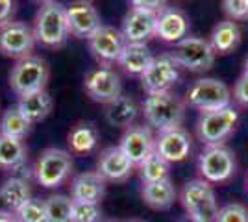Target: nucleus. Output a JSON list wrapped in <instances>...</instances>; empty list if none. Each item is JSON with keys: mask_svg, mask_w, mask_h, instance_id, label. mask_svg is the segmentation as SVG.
I'll return each instance as SVG.
<instances>
[{"mask_svg": "<svg viewBox=\"0 0 248 222\" xmlns=\"http://www.w3.org/2000/svg\"><path fill=\"white\" fill-rule=\"evenodd\" d=\"M186 100H182L172 91L148 95L141 106L146 124L157 133L182 128L186 120Z\"/></svg>", "mask_w": 248, "mask_h": 222, "instance_id": "1", "label": "nucleus"}, {"mask_svg": "<svg viewBox=\"0 0 248 222\" xmlns=\"http://www.w3.org/2000/svg\"><path fill=\"white\" fill-rule=\"evenodd\" d=\"M33 33L37 43L48 48H60L69 39V26H67V11L60 2L50 0L41 4L33 19Z\"/></svg>", "mask_w": 248, "mask_h": 222, "instance_id": "2", "label": "nucleus"}, {"mask_svg": "<svg viewBox=\"0 0 248 222\" xmlns=\"http://www.w3.org/2000/svg\"><path fill=\"white\" fill-rule=\"evenodd\" d=\"M73 174V156L63 148H45L33 167V178L45 189L63 185Z\"/></svg>", "mask_w": 248, "mask_h": 222, "instance_id": "3", "label": "nucleus"}, {"mask_svg": "<svg viewBox=\"0 0 248 222\" xmlns=\"http://www.w3.org/2000/svg\"><path fill=\"white\" fill-rule=\"evenodd\" d=\"M48 76H50L48 63L43 58L31 54L28 58L17 59L15 65L11 67L10 87L17 96L43 91L46 87Z\"/></svg>", "mask_w": 248, "mask_h": 222, "instance_id": "4", "label": "nucleus"}, {"mask_svg": "<svg viewBox=\"0 0 248 222\" xmlns=\"http://www.w3.org/2000/svg\"><path fill=\"white\" fill-rule=\"evenodd\" d=\"M186 104L200 113L222 109L232 106V91L218 78H198L187 89Z\"/></svg>", "mask_w": 248, "mask_h": 222, "instance_id": "5", "label": "nucleus"}, {"mask_svg": "<svg viewBox=\"0 0 248 222\" xmlns=\"http://www.w3.org/2000/svg\"><path fill=\"white\" fill-rule=\"evenodd\" d=\"M237 122L239 113L233 106L215 111H204L197 120V135L206 147L224 145V141L235 132Z\"/></svg>", "mask_w": 248, "mask_h": 222, "instance_id": "6", "label": "nucleus"}, {"mask_svg": "<svg viewBox=\"0 0 248 222\" xmlns=\"http://www.w3.org/2000/svg\"><path fill=\"white\" fill-rule=\"evenodd\" d=\"M170 54L180 69H186L189 73H207L217 58L209 39L198 35H187L186 39L176 43Z\"/></svg>", "mask_w": 248, "mask_h": 222, "instance_id": "7", "label": "nucleus"}, {"mask_svg": "<svg viewBox=\"0 0 248 222\" xmlns=\"http://www.w3.org/2000/svg\"><path fill=\"white\" fill-rule=\"evenodd\" d=\"M237 169L235 154L226 145L206 147L198 156V172L207 183H222L228 181Z\"/></svg>", "mask_w": 248, "mask_h": 222, "instance_id": "8", "label": "nucleus"}, {"mask_svg": "<svg viewBox=\"0 0 248 222\" xmlns=\"http://www.w3.org/2000/svg\"><path fill=\"white\" fill-rule=\"evenodd\" d=\"M180 200L186 207L187 215L198 217L204 222H215L218 213L217 198L211 185L202 178L187 181L182 189Z\"/></svg>", "mask_w": 248, "mask_h": 222, "instance_id": "9", "label": "nucleus"}, {"mask_svg": "<svg viewBox=\"0 0 248 222\" xmlns=\"http://www.w3.org/2000/svg\"><path fill=\"white\" fill-rule=\"evenodd\" d=\"M37 44L33 26L22 21H13L0 26V52L8 58L22 59L31 56Z\"/></svg>", "mask_w": 248, "mask_h": 222, "instance_id": "10", "label": "nucleus"}, {"mask_svg": "<svg viewBox=\"0 0 248 222\" xmlns=\"http://www.w3.org/2000/svg\"><path fill=\"white\" fill-rule=\"evenodd\" d=\"M180 80V65L176 63L172 54H159L155 56L152 65L141 76V85L146 95L155 93H169Z\"/></svg>", "mask_w": 248, "mask_h": 222, "instance_id": "11", "label": "nucleus"}, {"mask_svg": "<svg viewBox=\"0 0 248 222\" xmlns=\"http://www.w3.org/2000/svg\"><path fill=\"white\" fill-rule=\"evenodd\" d=\"M89 52L100 63V67H111L113 63H119L124 48H126V39L121 30L115 26H106L102 24L96 32L87 39Z\"/></svg>", "mask_w": 248, "mask_h": 222, "instance_id": "12", "label": "nucleus"}, {"mask_svg": "<svg viewBox=\"0 0 248 222\" xmlns=\"http://www.w3.org/2000/svg\"><path fill=\"white\" fill-rule=\"evenodd\" d=\"M83 89L93 102L106 106L123 95V82L111 67H96L83 76Z\"/></svg>", "mask_w": 248, "mask_h": 222, "instance_id": "13", "label": "nucleus"}, {"mask_svg": "<svg viewBox=\"0 0 248 222\" xmlns=\"http://www.w3.org/2000/svg\"><path fill=\"white\" fill-rule=\"evenodd\" d=\"M65 11H67L69 33L76 39H89L102 26L100 13L91 2L76 0L71 6H67Z\"/></svg>", "mask_w": 248, "mask_h": 222, "instance_id": "14", "label": "nucleus"}, {"mask_svg": "<svg viewBox=\"0 0 248 222\" xmlns=\"http://www.w3.org/2000/svg\"><path fill=\"white\" fill-rule=\"evenodd\" d=\"M119 147L134 165H139L155 150L154 130L148 124L146 126L137 124V126L128 128V130H124Z\"/></svg>", "mask_w": 248, "mask_h": 222, "instance_id": "15", "label": "nucleus"}, {"mask_svg": "<svg viewBox=\"0 0 248 222\" xmlns=\"http://www.w3.org/2000/svg\"><path fill=\"white\" fill-rule=\"evenodd\" d=\"M155 11L130 8L123 19V32L126 43L130 44H146L155 37Z\"/></svg>", "mask_w": 248, "mask_h": 222, "instance_id": "16", "label": "nucleus"}, {"mask_svg": "<svg viewBox=\"0 0 248 222\" xmlns=\"http://www.w3.org/2000/svg\"><path fill=\"white\" fill-rule=\"evenodd\" d=\"M193 150V139L186 128L167 130L155 135V152L167 163H180L189 158Z\"/></svg>", "mask_w": 248, "mask_h": 222, "instance_id": "17", "label": "nucleus"}, {"mask_svg": "<svg viewBox=\"0 0 248 222\" xmlns=\"http://www.w3.org/2000/svg\"><path fill=\"white\" fill-rule=\"evenodd\" d=\"M189 35V17L184 10L174 6H165L155 17V37L163 43H180Z\"/></svg>", "mask_w": 248, "mask_h": 222, "instance_id": "18", "label": "nucleus"}, {"mask_svg": "<svg viewBox=\"0 0 248 222\" xmlns=\"http://www.w3.org/2000/svg\"><path fill=\"white\" fill-rule=\"evenodd\" d=\"M134 163L128 159L121 147L106 148L98 158V172L106 181H124L134 172Z\"/></svg>", "mask_w": 248, "mask_h": 222, "instance_id": "19", "label": "nucleus"}, {"mask_svg": "<svg viewBox=\"0 0 248 222\" xmlns=\"http://www.w3.org/2000/svg\"><path fill=\"white\" fill-rule=\"evenodd\" d=\"M106 194V180L98 170H87L71 181V198L76 202H93L100 204Z\"/></svg>", "mask_w": 248, "mask_h": 222, "instance_id": "20", "label": "nucleus"}, {"mask_svg": "<svg viewBox=\"0 0 248 222\" xmlns=\"http://www.w3.org/2000/svg\"><path fill=\"white\" fill-rule=\"evenodd\" d=\"M139 113H141V106L137 104V100L134 96L123 93L121 96H117L113 102L106 104L104 117H106L109 126L128 130V128L135 126V120H137Z\"/></svg>", "mask_w": 248, "mask_h": 222, "instance_id": "21", "label": "nucleus"}, {"mask_svg": "<svg viewBox=\"0 0 248 222\" xmlns=\"http://www.w3.org/2000/svg\"><path fill=\"white\" fill-rule=\"evenodd\" d=\"M31 198L30 180L19 176H10L0 185V211L15 213Z\"/></svg>", "mask_w": 248, "mask_h": 222, "instance_id": "22", "label": "nucleus"}, {"mask_svg": "<svg viewBox=\"0 0 248 222\" xmlns=\"http://www.w3.org/2000/svg\"><path fill=\"white\" fill-rule=\"evenodd\" d=\"M52 106H54V102H52V96L46 93V89L19 96V102H17L19 111H21L22 117H24L30 124H35V122L45 120L46 117L50 115Z\"/></svg>", "mask_w": 248, "mask_h": 222, "instance_id": "23", "label": "nucleus"}, {"mask_svg": "<svg viewBox=\"0 0 248 222\" xmlns=\"http://www.w3.org/2000/svg\"><path fill=\"white\" fill-rule=\"evenodd\" d=\"M154 54L146 44H126L123 56L119 59V65L126 74L130 76H143L146 73V69L154 61Z\"/></svg>", "mask_w": 248, "mask_h": 222, "instance_id": "24", "label": "nucleus"}, {"mask_svg": "<svg viewBox=\"0 0 248 222\" xmlns=\"http://www.w3.org/2000/svg\"><path fill=\"white\" fill-rule=\"evenodd\" d=\"M143 200L146 206H150L152 209H169L176 202V187L170 181V178L161 181H154V183H143Z\"/></svg>", "mask_w": 248, "mask_h": 222, "instance_id": "25", "label": "nucleus"}, {"mask_svg": "<svg viewBox=\"0 0 248 222\" xmlns=\"http://www.w3.org/2000/svg\"><path fill=\"white\" fill-rule=\"evenodd\" d=\"M28 163V150L22 139L0 135V169L15 172Z\"/></svg>", "mask_w": 248, "mask_h": 222, "instance_id": "26", "label": "nucleus"}, {"mask_svg": "<svg viewBox=\"0 0 248 222\" xmlns=\"http://www.w3.org/2000/svg\"><path fill=\"white\" fill-rule=\"evenodd\" d=\"M67 143L73 154H89L98 145V130L93 122H76L67 135Z\"/></svg>", "mask_w": 248, "mask_h": 222, "instance_id": "27", "label": "nucleus"}, {"mask_svg": "<svg viewBox=\"0 0 248 222\" xmlns=\"http://www.w3.org/2000/svg\"><path fill=\"white\" fill-rule=\"evenodd\" d=\"M209 43L213 46L215 54H230L233 52L241 43V28L237 22L233 21H222L218 22L217 26L213 28Z\"/></svg>", "mask_w": 248, "mask_h": 222, "instance_id": "28", "label": "nucleus"}, {"mask_svg": "<svg viewBox=\"0 0 248 222\" xmlns=\"http://www.w3.org/2000/svg\"><path fill=\"white\" fill-rule=\"evenodd\" d=\"M30 128L31 124L22 117L17 106L8 107L0 118V135H6V137L24 139L30 133Z\"/></svg>", "mask_w": 248, "mask_h": 222, "instance_id": "29", "label": "nucleus"}, {"mask_svg": "<svg viewBox=\"0 0 248 222\" xmlns=\"http://www.w3.org/2000/svg\"><path fill=\"white\" fill-rule=\"evenodd\" d=\"M137 167H139V176H141L143 183H154V181H161L169 178V167H170V163H167L165 159L154 150Z\"/></svg>", "mask_w": 248, "mask_h": 222, "instance_id": "30", "label": "nucleus"}, {"mask_svg": "<svg viewBox=\"0 0 248 222\" xmlns=\"http://www.w3.org/2000/svg\"><path fill=\"white\" fill-rule=\"evenodd\" d=\"M73 198L67 194H50L45 200L46 222H71Z\"/></svg>", "mask_w": 248, "mask_h": 222, "instance_id": "31", "label": "nucleus"}, {"mask_svg": "<svg viewBox=\"0 0 248 222\" xmlns=\"http://www.w3.org/2000/svg\"><path fill=\"white\" fill-rule=\"evenodd\" d=\"M71 222H102V209L93 202H73Z\"/></svg>", "mask_w": 248, "mask_h": 222, "instance_id": "32", "label": "nucleus"}, {"mask_svg": "<svg viewBox=\"0 0 248 222\" xmlns=\"http://www.w3.org/2000/svg\"><path fill=\"white\" fill-rule=\"evenodd\" d=\"M15 217H17L19 222H46L45 200H41V198H30L19 211L15 213Z\"/></svg>", "mask_w": 248, "mask_h": 222, "instance_id": "33", "label": "nucleus"}, {"mask_svg": "<svg viewBox=\"0 0 248 222\" xmlns=\"http://www.w3.org/2000/svg\"><path fill=\"white\" fill-rule=\"evenodd\" d=\"M215 222H248V209L243 204H226L218 207Z\"/></svg>", "mask_w": 248, "mask_h": 222, "instance_id": "34", "label": "nucleus"}, {"mask_svg": "<svg viewBox=\"0 0 248 222\" xmlns=\"http://www.w3.org/2000/svg\"><path fill=\"white\" fill-rule=\"evenodd\" d=\"M222 11L230 21H248V0H222Z\"/></svg>", "mask_w": 248, "mask_h": 222, "instance_id": "35", "label": "nucleus"}, {"mask_svg": "<svg viewBox=\"0 0 248 222\" xmlns=\"http://www.w3.org/2000/svg\"><path fill=\"white\" fill-rule=\"evenodd\" d=\"M233 98L241 106L248 107V74H241L239 80L233 85Z\"/></svg>", "mask_w": 248, "mask_h": 222, "instance_id": "36", "label": "nucleus"}, {"mask_svg": "<svg viewBox=\"0 0 248 222\" xmlns=\"http://www.w3.org/2000/svg\"><path fill=\"white\" fill-rule=\"evenodd\" d=\"M132 8L137 10H148V11H157L163 10L167 6V0H128Z\"/></svg>", "mask_w": 248, "mask_h": 222, "instance_id": "37", "label": "nucleus"}, {"mask_svg": "<svg viewBox=\"0 0 248 222\" xmlns=\"http://www.w3.org/2000/svg\"><path fill=\"white\" fill-rule=\"evenodd\" d=\"M15 13V0H0V26L11 21Z\"/></svg>", "mask_w": 248, "mask_h": 222, "instance_id": "38", "label": "nucleus"}, {"mask_svg": "<svg viewBox=\"0 0 248 222\" xmlns=\"http://www.w3.org/2000/svg\"><path fill=\"white\" fill-rule=\"evenodd\" d=\"M0 222H19V221H17V217L13 213L0 211Z\"/></svg>", "mask_w": 248, "mask_h": 222, "instance_id": "39", "label": "nucleus"}, {"mask_svg": "<svg viewBox=\"0 0 248 222\" xmlns=\"http://www.w3.org/2000/svg\"><path fill=\"white\" fill-rule=\"evenodd\" d=\"M182 222H204V221L198 219V217H193V215H186V217L182 219Z\"/></svg>", "mask_w": 248, "mask_h": 222, "instance_id": "40", "label": "nucleus"}, {"mask_svg": "<svg viewBox=\"0 0 248 222\" xmlns=\"http://www.w3.org/2000/svg\"><path fill=\"white\" fill-rule=\"evenodd\" d=\"M243 69H245V74H248V56L245 58V67Z\"/></svg>", "mask_w": 248, "mask_h": 222, "instance_id": "41", "label": "nucleus"}, {"mask_svg": "<svg viewBox=\"0 0 248 222\" xmlns=\"http://www.w3.org/2000/svg\"><path fill=\"white\" fill-rule=\"evenodd\" d=\"M126 222H145V221H141V219H132V221H126Z\"/></svg>", "mask_w": 248, "mask_h": 222, "instance_id": "42", "label": "nucleus"}, {"mask_svg": "<svg viewBox=\"0 0 248 222\" xmlns=\"http://www.w3.org/2000/svg\"><path fill=\"white\" fill-rule=\"evenodd\" d=\"M37 2H43V4H45V2H50V0H37Z\"/></svg>", "mask_w": 248, "mask_h": 222, "instance_id": "43", "label": "nucleus"}, {"mask_svg": "<svg viewBox=\"0 0 248 222\" xmlns=\"http://www.w3.org/2000/svg\"><path fill=\"white\" fill-rule=\"evenodd\" d=\"M102 222H117V221H102Z\"/></svg>", "mask_w": 248, "mask_h": 222, "instance_id": "44", "label": "nucleus"}, {"mask_svg": "<svg viewBox=\"0 0 248 222\" xmlns=\"http://www.w3.org/2000/svg\"><path fill=\"white\" fill-rule=\"evenodd\" d=\"M247 189H248V176H247Z\"/></svg>", "mask_w": 248, "mask_h": 222, "instance_id": "45", "label": "nucleus"}, {"mask_svg": "<svg viewBox=\"0 0 248 222\" xmlns=\"http://www.w3.org/2000/svg\"><path fill=\"white\" fill-rule=\"evenodd\" d=\"M85 2H91V0H85Z\"/></svg>", "mask_w": 248, "mask_h": 222, "instance_id": "46", "label": "nucleus"}]
</instances>
